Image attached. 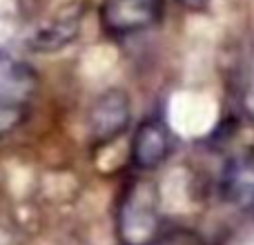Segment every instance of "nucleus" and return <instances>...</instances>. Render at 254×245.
<instances>
[{"mask_svg": "<svg viewBox=\"0 0 254 245\" xmlns=\"http://www.w3.org/2000/svg\"><path fill=\"white\" fill-rule=\"evenodd\" d=\"M131 105L123 89H107L94 101L87 114L89 136L96 143H110L129 127Z\"/></svg>", "mask_w": 254, "mask_h": 245, "instance_id": "nucleus-3", "label": "nucleus"}, {"mask_svg": "<svg viewBox=\"0 0 254 245\" xmlns=\"http://www.w3.org/2000/svg\"><path fill=\"white\" fill-rule=\"evenodd\" d=\"M176 2L183 9H188V11H203V9H207V4L212 0H176Z\"/></svg>", "mask_w": 254, "mask_h": 245, "instance_id": "nucleus-8", "label": "nucleus"}, {"mask_svg": "<svg viewBox=\"0 0 254 245\" xmlns=\"http://www.w3.org/2000/svg\"><path fill=\"white\" fill-rule=\"evenodd\" d=\"M149 245H205V243L192 230L174 228V230H167V232H158L156 239Z\"/></svg>", "mask_w": 254, "mask_h": 245, "instance_id": "nucleus-7", "label": "nucleus"}, {"mask_svg": "<svg viewBox=\"0 0 254 245\" xmlns=\"http://www.w3.org/2000/svg\"><path fill=\"white\" fill-rule=\"evenodd\" d=\"M38 78L27 62L0 52V107L25 110L36 94Z\"/></svg>", "mask_w": 254, "mask_h": 245, "instance_id": "nucleus-5", "label": "nucleus"}, {"mask_svg": "<svg viewBox=\"0 0 254 245\" xmlns=\"http://www.w3.org/2000/svg\"><path fill=\"white\" fill-rule=\"evenodd\" d=\"M172 149V134L161 119L143 121L131 138V163L138 170H154L167 158Z\"/></svg>", "mask_w": 254, "mask_h": 245, "instance_id": "nucleus-6", "label": "nucleus"}, {"mask_svg": "<svg viewBox=\"0 0 254 245\" xmlns=\"http://www.w3.org/2000/svg\"><path fill=\"white\" fill-rule=\"evenodd\" d=\"M125 245H149L158 234V196L149 181H136L125 192L119 212Z\"/></svg>", "mask_w": 254, "mask_h": 245, "instance_id": "nucleus-1", "label": "nucleus"}, {"mask_svg": "<svg viewBox=\"0 0 254 245\" xmlns=\"http://www.w3.org/2000/svg\"><path fill=\"white\" fill-rule=\"evenodd\" d=\"M85 7L83 4H67L56 11L49 20H45L38 29L27 36V47L36 54H52L61 52L71 45L80 34Z\"/></svg>", "mask_w": 254, "mask_h": 245, "instance_id": "nucleus-4", "label": "nucleus"}, {"mask_svg": "<svg viewBox=\"0 0 254 245\" xmlns=\"http://www.w3.org/2000/svg\"><path fill=\"white\" fill-rule=\"evenodd\" d=\"M101 27L110 36H129L147 29L161 16L158 0H105L101 4Z\"/></svg>", "mask_w": 254, "mask_h": 245, "instance_id": "nucleus-2", "label": "nucleus"}, {"mask_svg": "<svg viewBox=\"0 0 254 245\" xmlns=\"http://www.w3.org/2000/svg\"><path fill=\"white\" fill-rule=\"evenodd\" d=\"M252 207H254V194H252Z\"/></svg>", "mask_w": 254, "mask_h": 245, "instance_id": "nucleus-9", "label": "nucleus"}]
</instances>
